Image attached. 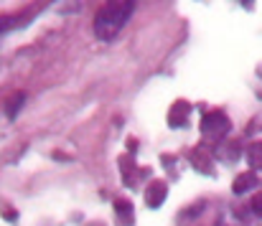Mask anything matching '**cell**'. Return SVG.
<instances>
[{
	"label": "cell",
	"mask_w": 262,
	"mask_h": 226,
	"mask_svg": "<svg viewBox=\"0 0 262 226\" xmlns=\"http://www.w3.org/2000/svg\"><path fill=\"white\" fill-rule=\"evenodd\" d=\"M135 10V3H107L97 10L94 15V36L99 41H112L120 36V31L125 28V23L130 20Z\"/></svg>",
	"instance_id": "cell-1"
},
{
	"label": "cell",
	"mask_w": 262,
	"mask_h": 226,
	"mask_svg": "<svg viewBox=\"0 0 262 226\" xmlns=\"http://www.w3.org/2000/svg\"><path fill=\"white\" fill-rule=\"evenodd\" d=\"M201 127H204V132H209V135H222L224 130H229V122H227L222 115L214 112V115H206V117H204V125H201Z\"/></svg>",
	"instance_id": "cell-2"
},
{
	"label": "cell",
	"mask_w": 262,
	"mask_h": 226,
	"mask_svg": "<svg viewBox=\"0 0 262 226\" xmlns=\"http://www.w3.org/2000/svg\"><path fill=\"white\" fill-rule=\"evenodd\" d=\"M15 23H18V18H15V15H3V18H0V36H3V33H8Z\"/></svg>",
	"instance_id": "cell-3"
},
{
	"label": "cell",
	"mask_w": 262,
	"mask_h": 226,
	"mask_svg": "<svg viewBox=\"0 0 262 226\" xmlns=\"http://www.w3.org/2000/svg\"><path fill=\"white\" fill-rule=\"evenodd\" d=\"M23 99H26V97H23V92H20V94H15V99H13V102H10V107H8V115H10V117H15V109H18V104H20Z\"/></svg>",
	"instance_id": "cell-4"
}]
</instances>
